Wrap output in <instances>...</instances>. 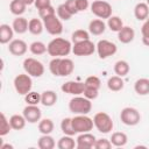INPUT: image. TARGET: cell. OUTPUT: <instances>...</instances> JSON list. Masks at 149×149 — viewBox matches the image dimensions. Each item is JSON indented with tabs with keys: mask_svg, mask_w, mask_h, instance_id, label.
<instances>
[{
	"mask_svg": "<svg viewBox=\"0 0 149 149\" xmlns=\"http://www.w3.org/2000/svg\"><path fill=\"white\" fill-rule=\"evenodd\" d=\"M72 51V43L63 37H55L47 45V52L52 57H65Z\"/></svg>",
	"mask_w": 149,
	"mask_h": 149,
	"instance_id": "6da1fadb",
	"label": "cell"
},
{
	"mask_svg": "<svg viewBox=\"0 0 149 149\" xmlns=\"http://www.w3.org/2000/svg\"><path fill=\"white\" fill-rule=\"evenodd\" d=\"M69 109L73 114H88L92 109V102L85 97L76 95L69 101Z\"/></svg>",
	"mask_w": 149,
	"mask_h": 149,
	"instance_id": "7a4b0ae2",
	"label": "cell"
},
{
	"mask_svg": "<svg viewBox=\"0 0 149 149\" xmlns=\"http://www.w3.org/2000/svg\"><path fill=\"white\" fill-rule=\"evenodd\" d=\"M93 123H94V127L100 133H104V134L111 133L114 127L112 118L106 112H98L93 116Z\"/></svg>",
	"mask_w": 149,
	"mask_h": 149,
	"instance_id": "3957f363",
	"label": "cell"
},
{
	"mask_svg": "<svg viewBox=\"0 0 149 149\" xmlns=\"http://www.w3.org/2000/svg\"><path fill=\"white\" fill-rule=\"evenodd\" d=\"M13 84H14L15 91L20 95H26L27 93H29L31 91V87H33V80H31V77L28 73L17 74L14 78Z\"/></svg>",
	"mask_w": 149,
	"mask_h": 149,
	"instance_id": "277c9868",
	"label": "cell"
},
{
	"mask_svg": "<svg viewBox=\"0 0 149 149\" xmlns=\"http://www.w3.org/2000/svg\"><path fill=\"white\" fill-rule=\"evenodd\" d=\"M72 126L76 133H87L92 130L94 123L93 119L88 118L87 114H77L72 118Z\"/></svg>",
	"mask_w": 149,
	"mask_h": 149,
	"instance_id": "5b68a950",
	"label": "cell"
},
{
	"mask_svg": "<svg viewBox=\"0 0 149 149\" xmlns=\"http://www.w3.org/2000/svg\"><path fill=\"white\" fill-rule=\"evenodd\" d=\"M22 65H23V69H24L26 73H28L30 77L40 78L44 73V65L40 61H37V59H35L33 57L26 58L23 61Z\"/></svg>",
	"mask_w": 149,
	"mask_h": 149,
	"instance_id": "8992f818",
	"label": "cell"
},
{
	"mask_svg": "<svg viewBox=\"0 0 149 149\" xmlns=\"http://www.w3.org/2000/svg\"><path fill=\"white\" fill-rule=\"evenodd\" d=\"M91 12L98 19H109L112 16V6L107 1L95 0L91 3Z\"/></svg>",
	"mask_w": 149,
	"mask_h": 149,
	"instance_id": "52a82bcc",
	"label": "cell"
},
{
	"mask_svg": "<svg viewBox=\"0 0 149 149\" xmlns=\"http://www.w3.org/2000/svg\"><path fill=\"white\" fill-rule=\"evenodd\" d=\"M120 120L126 126H136L141 121V114L134 107H125L120 112Z\"/></svg>",
	"mask_w": 149,
	"mask_h": 149,
	"instance_id": "ba28073f",
	"label": "cell"
},
{
	"mask_svg": "<svg viewBox=\"0 0 149 149\" xmlns=\"http://www.w3.org/2000/svg\"><path fill=\"white\" fill-rule=\"evenodd\" d=\"M95 47H97V52H98V56L100 59H106V58L113 56L118 51L116 44L108 40H100Z\"/></svg>",
	"mask_w": 149,
	"mask_h": 149,
	"instance_id": "9c48e42d",
	"label": "cell"
},
{
	"mask_svg": "<svg viewBox=\"0 0 149 149\" xmlns=\"http://www.w3.org/2000/svg\"><path fill=\"white\" fill-rule=\"evenodd\" d=\"M44 23V29L54 36H58L63 33V23L61 21V19L55 14L50 17H47L43 20Z\"/></svg>",
	"mask_w": 149,
	"mask_h": 149,
	"instance_id": "30bf717a",
	"label": "cell"
},
{
	"mask_svg": "<svg viewBox=\"0 0 149 149\" xmlns=\"http://www.w3.org/2000/svg\"><path fill=\"white\" fill-rule=\"evenodd\" d=\"M95 50H97L95 44L90 40L72 44V52L76 56H91Z\"/></svg>",
	"mask_w": 149,
	"mask_h": 149,
	"instance_id": "8fae6325",
	"label": "cell"
},
{
	"mask_svg": "<svg viewBox=\"0 0 149 149\" xmlns=\"http://www.w3.org/2000/svg\"><path fill=\"white\" fill-rule=\"evenodd\" d=\"M22 114L26 118L27 122H29V123H37V122H40V120L42 118V112L37 107V105H27L23 108Z\"/></svg>",
	"mask_w": 149,
	"mask_h": 149,
	"instance_id": "7c38bea8",
	"label": "cell"
},
{
	"mask_svg": "<svg viewBox=\"0 0 149 149\" xmlns=\"http://www.w3.org/2000/svg\"><path fill=\"white\" fill-rule=\"evenodd\" d=\"M84 88H85V84H84V83L74 81V80L65 81V83L61 86V90H62L64 93L72 94V95H79V94H83Z\"/></svg>",
	"mask_w": 149,
	"mask_h": 149,
	"instance_id": "4fadbf2b",
	"label": "cell"
},
{
	"mask_svg": "<svg viewBox=\"0 0 149 149\" xmlns=\"http://www.w3.org/2000/svg\"><path fill=\"white\" fill-rule=\"evenodd\" d=\"M95 141H97L95 136L92 135L90 132H87V133H80L78 135V137L76 139L77 148L78 149H91V148H94Z\"/></svg>",
	"mask_w": 149,
	"mask_h": 149,
	"instance_id": "5bb4252c",
	"label": "cell"
},
{
	"mask_svg": "<svg viewBox=\"0 0 149 149\" xmlns=\"http://www.w3.org/2000/svg\"><path fill=\"white\" fill-rule=\"evenodd\" d=\"M28 50V45L23 40H12L8 43V51L13 56H23Z\"/></svg>",
	"mask_w": 149,
	"mask_h": 149,
	"instance_id": "9a60e30c",
	"label": "cell"
},
{
	"mask_svg": "<svg viewBox=\"0 0 149 149\" xmlns=\"http://www.w3.org/2000/svg\"><path fill=\"white\" fill-rule=\"evenodd\" d=\"M134 37H135V31L129 26H123L121 30L118 31V40L123 44L130 43L134 40Z\"/></svg>",
	"mask_w": 149,
	"mask_h": 149,
	"instance_id": "2e32d148",
	"label": "cell"
},
{
	"mask_svg": "<svg viewBox=\"0 0 149 149\" xmlns=\"http://www.w3.org/2000/svg\"><path fill=\"white\" fill-rule=\"evenodd\" d=\"M14 29L12 26L7 23L0 24V43L1 44H7L13 40L14 36Z\"/></svg>",
	"mask_w": 149,
	"mask_h": 149,
	"instance_id": "e0dca14e",
	"label": "cell"
},
{
	"mask_svg": "<svg viewBox=\"0 0 149 149\" xmlns=\"http://www.w3.org/2000/svg\"><path fill=\"white\" fill-rule=\"evenodd\" d=\"M106 30V23L101 19H94L88 23V31L94 36H99L104 34Z\"/></svg>",
	"mask_w": 149,
	"mask_h": 149,
	"instance_id": "ac0fdd59",
	"label": "cell"
},
{
	"mask_svg": "<svg viewBox=\"0 0 149 149\" xmlns=\"http://www.w3.org/2000/svg\"><path fill=\"white\" fill-rule=\"evenodd\" d=\"M74 70V64L72 59L62 57L59 62V77H66L70 76Z\"/></svg>",
	"mask_w": 149,
	"mask_h": 149,
	"instance_id": "d6986e66",
	"label": "cell"
},
{
	"mask_svg": "<svg viewBox=\"0 0 149 149\" xmlns=\"http://www.w3.org/2000/svg\"><path fill=\"white\" fill-rule=\"evenodd\" d=\"M57 93L52 90H47L41 93V104L45 107H51L57 102Z\"/></svg>",
	"mask_w": 149,
	"mask_h": 149,
	"instance_id": "ffe728a7",
	"label": "cell"
},
{
	"mask_svg": "<svg viewBox=\"0 0 149 149\" xmlns=\"http://www.w3.org/2000/svg\"><path fill=\"white\" fill-rule=\"evenodd\" d=\"M134 15L139 21H146L149 16V6L147 2H139L134 7Z\"/></svg>",
	"mask_w": 149,
	"mask_h": 149,
	"instance_id": "44dd1931",
	"label": "cell"
},
{
	"mask_svg": "<svg viewBox=\"0 0 149 149\" xmlns=\"http://www.w3.org/2000/svg\"><path fill=\"white\" fill-rule=\"evenodd\" d=\"M28 24H29V21L23 17V16H16L12 23V27L14 29V31L16 34H24L27 30H28Z\"/></svg>",
	"mask_w": 149,
	"mask_h": 149,
	"instance_id": "7402d4cb",
	"label": "cell"
},
{
	"mask_svg": "<svg viewBox=\"0 0 149 149\" xmlns=\"http://www.w3.org/2000/svg\"><path fill=\"white\" fill-rule=\"evenodd\" d=\"M134 91L139 95H147L149 94V79L140 78L134 83Z\"/></svg>",
	"mask_w": 149,
	"mask_h": 149,
	"instance_id": "603a6c76",
	"label": "cell"
},
{
	"mask_svg": "<svg viewBox=\"0 0 149 149\" xmlns=\"http://www.w3.org/2000/svg\"><path fill=\"white\" fill-rule=\"evenodd\" d=\"M44 30V23L43 21H41L40 19L33 17L29 20V24H28V31L33 35H41L42 31Z\"/></svg>",
	"mask_w": 149,
	"mask_h": 149,
	"instance_id": "cb8c5ba5",
	"label": "cell"
},
{
	"mask_svg": "<svg viewBox=\"0 0 149 149\" xmlns=\"http://www.w3.org/2000/svg\"><path fill=\"white\" fill-rule=\"evenodd\" d=\"M125 86V81L122 79V77H119V76H113L111 78H108L107 80V87L108 90L113 91V92H119Z\"/></svg>",
	"mask_w": 149,
	"mask_h": 149,
	"instance_id": "d4e9b609",
	"label": "cell"
},
{
	"mask_svg": "<svg viewBox=\"0 0 149 149\" xmlns=\"http://www.w3.org/2000/svg\"><path fill=\"white\" fill-rule=\"evenodd\" d=\"M27 5L23 2V0H10L9 3V10L12 14L16 16H21L26 12Z\"/></svg>",
	"mask_w": 149,
	"mask_h": 149,
	"instance_id": "484cf974",
	"label": "cell"
},
{
	"mask_svg": "<svg viewBox=\"0 0 149 149\" xmlns=\"http://www.w3.org/2000/svg\"><path fill=\"white\" fill-rule=\"evenodd\" d=\"M26 122H27V120L23 116V114L22 115L14 114L9 118V123L12 126V129H14V130H22L26 127Z\"/></svg>",
	"mask_w": 149,
	"mask_h": 149,
	"instance_id": "4316f807",
	"label": "cell"
},
{
	"mask_svg": "<svg viewBox=\"0 0 149 149\" xmlns=\"http://www.w3.org/2000/svg\"><path fill=\"white\" fill-rule=\"evenodd\" d=\"M55 146H56V142H55L54 137L50 136V134H48V135L42 134V136L37 141V147L40 149H54Z\"/></svg>",
	"mask_w": 149,
	"mask_h": 149,
	"instance_id": "83f0119b",
	"label": "cell"
},
{
	"mask_svg": "<svg viewBox=\"0 0 149 149\" xmlns=\"http://www.w3.org/2000/svg\"><path fill=\"white\" fill-rule=\"evenodd\" d=\"M74 147H77V142L71 135H64L57 142L58 149H73Z\"/></svg>",
	"mask_w": 149,
	"mask_h": 149,
	"instance_id": "f1b7e54d",
	"label": "cell"
},
{
	"mask_svg": "<svg viewBox=\"0 0 149 149\" xmlns=\"http://www.w3.org/2000/svg\"><path fill=\"white\" fill-rule=\"evenodd\" d=\"M109 140L114 147H125L128 142V136L122 132H115L112 134Z\"/></svg>",
	"mask_w": 149,
	"mask_h": 149,
	"instance_id": "f546056e",
	"label": "cell"
},
{
	"mask_svg": "<svg viewBox=\"0 0 149 149\" xmlns=\"http://www.w3.org/2000/svg\"><path fill=\"white\" fill-rule=\"evenodd\" d=\"M129 70H130V68H129V64H128L127 61L121 59V61L115 62V64H114V72L119 77L127 76L129 73Z\"/></svg>",
	"mask_w": 149,
	"mask_h": 149,
	"instance_id": "4dcf8cb0",
	"label": "cell"
},
{
	"mask_svg": "<svg viewBox=\"0 0 149 149\" xmlns=\"http://www.w3.org/2000/svg\"><path fill=\"white\" fill-rule=\"evenodd\" d=\"M54 128H55V126H54V122L51 119L45 118V119L40 120V122H38V132L41 134H45V135L51 134Z\"/></svg>",
	"mask_w": 149,
	"mask_h": 149,
	"instance_id": "1f68e13d",
	"label": "cell"
},
{
	"mask_svg": "<svg viewBox=\"0 0 149 149\" xmlns=\"http://www.w3.org/2000/svg\"><path fill=\"white\" fill-rule=\"evenodd\" d=\"M107 27H108L112 31L118 33V31H120L121 28L123 27V22H122V20H121L119 16L112 15L109 19H107Z\"/></svg>",
	"mask_w": 149,
	"mask_h": 149,
	"instance_id": "d6a6232c",
	"label": "cell"
},
{
	"mask_svg": "<svg viewBox=\"0 0 149 149\" xmlns=\"http://www.w3.org/2000/svg\"><path fill=\"white\" fill-rule=\"evenodd\" d=\"M86 40H90V31H87L85 29H77L71 35L72 43H78V42L86 41Z\"/></svg>",
	"mask_w": 149,
	"mask_h": 149,
	"instance_id": "836d02e7",
	"label": "cell"
},
{
	"mask_svg": "<svg viewBox=\"0 0 149 149\" xmlns=\"http://www.w3.org/2000/svg\"><path fill=\"white\" fill-rule=\"evenodd\" d=\"M61 130L64 133V135L73 136L74 134H77L73 129V126H72V118H64L61 121Z\"/></svg>",
	"mask_w": 149,
	"mask_h": 149,
	"instance_id": "e575fe53",
	"label": "cell"
},
{
	"mask_svg": "<svg viewBox=\"0 0 149 149\" xmlns=\"http://www.w3.org/2000/svg\"><path fill=\"white\" fill-rule=\"evenodd\" d=\"M29 50H30V52L33 55L40 56V55H43V54L47 52V45L41 41H34L29 45Z\"/></svg>",
	"mask_w": 149,
	"mask_h": 149,
	"instance_id": "d590c367",
	"label": "cell"
},
{
	"mask_svg": "<svg viewBox=\"0 0 149 149\" xmlns=\"http://www.w3.org/2000/svg\"><path fill=\"white\" fill-rule=\"evenodd\" d=\"M0 118H1V121H0V136H6L7 134H9V132L12 129V126L9 123V120L6 118L5 113H1Z\"/></svg>",
	"mask_w": 149,
	"mask_h": 149,
	"instance_id": "8d00e7d4",
	"label": "cell"
},
{
	"mask_svg": "<svg viewBox=\"0 0 149 149\" xmlns=\"http://www.w3.org/2000/svg\"><path fill=\"white\" fill-rule=\"evenodd\" d=\"M56 13H57V16H58L61 20H63V21H69V20L73 16V15L70 13V10L65 7L64 3L58 5V7H57V9H56Z\"/></svg>",
	"mask_w": 149,
	"mask_h": 149,
	"instance_id": "74e56055",
	"label": "cell"
},
{
	"mask_svg": "<svg viewBox=\"0 0 149 149\" xmlns=\"http://www.w3.org/2000/svg\"><path fill=\"white\" fill-rule=\"evenodd\" d=\"M84 84H85V87L99 90L100 86H101V80H100L99 77H97V76H90V77H87V78L85 79Z\"/></svg>",
	"mask_w": 149,
	"mask_h": 149,
	"instance_id": "f35d334b",
	"label": "cell"
},
{
	"mask_svg": "<svg viewBox=\"0 0 149 149\" xmlns=\"http://www.w3.org/2000/svg\"><path fill=\"white\" fill-rule=\"evenodd\" d=\"M24 101L27 102V105H37V104H41V94L37 93V92L30 91L29 93H27L24 95Z\"/></svg>",
	"mask_w": 149,
	"mask_h": 149,
	"instance_id": "ab89813d",
	"label": "cell"
},
{
	"mask_svg": "<svg viewBox=\"0 0 149 149\" xmlns=\"http://www.w3.org/2000/svg\"><path fill=\"white\" fill-rule=\"evenodd\" d=\"M62 57H54L49 62V70L55 77H59V62Z\"/></svg>",
	"mask_w": 149,
	"mask_h": 149,
	"instance_id": "60d3db41",
	"label": "cell"
},
{
	"mask_svg": "<svg viewBox=\"0 0 149 149\" xmlns=\"http://www.w3.org/2000/svg\"><path fill=\"white\" fill-rule=\"evenodd\" d=\"M55 14H56V9H55L51 5L38 10V15H40V17H41L42 20H44V19H47V17H50V16H52V15H55Z\"/></svg>",
	"mask_w": 149,
	"mask_h": 149,
	"instance_id": "b9f144b4",
	"label": "cell"
},
{
	"mask_svg": "<svg viewBox=\"0 0 149 149\" xmlns=\"http://www.w3.org/2000/svg\"><path fill=\"white\" fill-rule=\"evenodd\" d=\"M112 146L113 144H112L111 140H107V139H98L95 141L94 148L95 149H111Z\"/></svg>",
	"mask_w": 149,
	"mask_h": 149,
	"instance_id": "7bdbcfd3",
	"label": "cell"
},
{
	"mask_svg": "<svg viewBox=\"0 0 149 149\" xmlns=\"http://www.w3.org/2000/svg\"><path fill=\"white\" fill-rule=\"evenodd\" d=\"M83 94H84L85 98H87V99H90V100H94V99H97L98 95H99V90H94V88L85 87Z\"/></svg>",
	"mask_w": 149,
	"mask_h": 149,
	"instance_id": "ee69618b",
	"label": "cell"
},
{
	"mask_svg": "<svg viewBox=\"0 0 149 149\" xmlns=\"http://www.w3.org/2000/svg\"><path fill=\"white\" fill-rule=\"evenodd\" d=\"M65 7L70 10V13L72 15H76L78 13V9H77V5H76V0H65L64 2Z\"/></svg>",
	"mask_w": 149,
	"mask_h": 149,
	"instance_id": "f6af8a7d",
	"label": "cell"
},
{
	"mask_svg": "<svg viewBox=\"0 0 149 149\" xmlns=\"http://www.w3.org/2000/svg\"><path fill=\"white\" fill-rule=\"evenodd\" d=\"M76 5H77L78 12H85L90 6L88 0H76Z\"/></svg>",
	"mask_w": 149,
	"mask_h": 149,
	"instance_id": "bcb514c9",
	"label": "cell"
},
{
	"mask_svg": "<svg viewBox=\"0 0 149 149\" xmlns=\"http://www.w3.org/2000/svg\"><path fill=\"white\" fill-rule=\"evenodd\" d=\"M35 7L40 10V9H42V8H45V7H48V6H50L51 5V0H35Z\"/></svg>",
	"mask_w": 149,
	"mask_h": 149,
	"instance_id": "7dc6e473",
	"label": "cell"
},
{
	"mask_svg": "<svg viewBox=\"0 0 149 149\" xmlns=\"http://www.w3.org/2000/svg\"><path fill=\"white\" fill-rule=\"evenodd\" d=\"M141 34L142 36H149V20H146L144 23L141 27Z\"/></svg>",
	"mask_w": 149,
	"mask_h": 149,
	"instance_id": "c3c4849f",
	"label": "cell"
},
{
	"mask_svg": "<svg viewBox=\"0 0 149 149\" xmlns=\"http://www.w3.org/2000/svg\"><path fill=\"white\" fill-rule=\"evenodd\" d=\"M0 148H1V149H13L14 147H13L12 144H9V143H2V144L0 146Z\"/></svg>",
	"mask_w": 149,
	"mask_h": 149,
	"instance_id": "681fc988",
	"label": "cell"
},
{
	"mask_svg": "<svg viewBox=\"0 0 149 149\" xmlns=\"http://www.w3.org/2000/svg\"><path fill=\"white\" fill-rule=\"evenodd\" d=\"M142 43L146 45V47H149V36H142Z\"/></svg>",
	"mask_w": 149,
	"mask_h": 149,
	"instance_id": "f907efd6",
	"label": "cell"
},
{
	"mask_svg": "<svg viewBox=\"0 0 149 149\" xmlns=\"http://www.w3.org/2000/svg\"><path fill=\"white\" fill-rule=\"evenodd\" d=\"M23 2H24L27 6H30V5L35 3V0H23Z\"/></svg>",
	"mask_w": 149,
	"mask_h": 149,
	"instance_id": "816d5d0a",
	"label": "cell"
},
{
	"mask_svg": "<svg viewBox=\"0 0 149 149\" xmlns=\"http://www.w3.org/2000/svg\"><path fill=\"white\" fill-rule=\"evenodd\" d=\"M147 5H148V6H149V0H147Z\"/></svg>",
	"mask_w": 149,
	"mask_h": 149,
	"instance_id": "f5cc1de1",
	"label": "cell"
},
{
	"mask_svg": "<svg viewBox=\"0 0 149 149\" xmlns=\"http://www.w3.org/2000/svg\"><path fill=\"white\" fill-rule=\"evenodd\" d=\"M147 20H149V16H148V19H147Z\"/></svg>",
	"mask_w": 149,
	"mask_h": 149,
	"instance_id": "db71d44e",
	"label": "cell"
}]
</instances>
